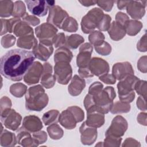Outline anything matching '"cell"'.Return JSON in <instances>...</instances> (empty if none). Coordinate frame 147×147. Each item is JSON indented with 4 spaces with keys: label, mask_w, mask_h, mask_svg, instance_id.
Listing matches in <instances>:
<instances>
[{
    "label": "cell",
    "mask_w": 147,
    "mask_h": 147,
    "mask_svg": "<svg viewBox=\"0 0 147 147\" xmlns=\"http://www.w3.org/2000/svg\"><path fill=\"white\" fill-rule=\"evenodd\" d=\"M55 28L48 23H44L36 28V33L40 40H48V38H53L56 32H47L54 29Z\"/></svg>",
    "instance_id": "9a60e30c"
},
{
    "label": "cell",
    "mask_w": 147,
    "mask_h": 147,
    "mask_svg": "<svg viewBox=\"0 0 147 147\" xmlns=\"http://www.w3.org/2000/svg\"><path fill=\"white\" fill-rule=\"evenodd\" d=\"M14 3L11 1H0V14L1 17H7L12 15Z\"/></svg>",
    "instance_id": "603a6c76"
},
{
    "label": "cell",
    "mask_w": 147,
    "mask_h": 147,
    "mask_svg": "<svg viewBox=\"0 0 147 147\" xmlns=\"http://www.w3.org/2000/svg\"><path fill=\"white\" fill-rule=\"evenodd\" d=\"M53 52L52 44L49 40H40V43L33 48V53L36 57L46 61Z\"/></svg>",
    "instance_id": "ba28073f"
},
{
    "label": "cell",
    "mask_w": 147,
    "mask_h": 147,
    "mask_svg": "<svg viewBox=\"0 0 147 147\" xmlns=\"http://www.w3.org/2000/svg\"><path fill=\"white\" fill-rule=\"evenodd\" d=\"M72 54L71 52L66 48L61 47L57 49L55 54L54 59L56 63L60 61H64L69 63L72 59Z\"/></svg>",
    "instance_id": "d6986e66"
},
{
    "label": "cell",
    "mask_w": 147,
    "mask_h": 147,
    "mask_svg": "<svg viewBox=\"0 0 147 147\" xmlns=\"http://www.w3.org/2000/svg\"><path fill=\"white\" fill-rule=\"evenodd\" d=\"M27 87L22 83H16L11 86L10 91L12 95L16 97H22L25 93Z\"/></svg>",
    "instance_id": "484cf974"
},
{
    "label": "cell",
    "mask_w": 147,
    "mask_h": 147,
    "mask_svg": "<svg viewBox=\"0 0 147 147\" xmlns=\"http://www.w3.org/2000/svg\"><path fill=\"white\" fill-rule=\"evenodd\" d=\"M26 9L25 5L23 2L21 1H16L14 3V7L13 10L12 16H14L16 18H18L24 17V15H26Z\"/></svg>",
    "instance_id": "cb8c5ba5"
},
{
    "label": "cell",
    "mask_w": 147,
    "mask_h": 147,
    "mask_svg": "<svg viewBox=\"0 0 147 147\" xmlns=\"http://www.w3.org/2000/svg\"><path fill=\"white\" fill-rule=\"evenodd\" d=\"M110 21H111V17L107 14H104L102 18L99 22L97 28L101 30H107L110 26Z\"/></svg>",
    "instance_id": "1f68e13d"
},
{
    "label": "cell",
    "mask_w": 147,
    "mask_h": 147,
    "mask_svg": "<svg viewBox=\"0 0 147 147\" xmlns=\"http://www.w3.org/2000/svg\"><path fill=\"white\" fill-rule=\"evenodd\" d=\"M22 127L31 131H37L42 127L40 119L36 116H27L23 121Z\"/></svg>",
    "instance_id": "e0dca14e"
},
{
    "label": "cell",
    "mask_w": 147,
    "mask_h": 147,
    "mask_svg": "<svg viewBox=\"0 0 147 147\" xmlns=\"http://www.w3.org/2000/svg\"><path fill=\"white\" fill-rule=\"evenodd\" d=\"M24 32H26L29 34H33V29L29 26L25 22H17L14 28L13 33L16 36L18 37H23V35L26 34Z\"/></svg>",
    "instance_id": "ffe728a7"
},
{
    "label": "cell",
    "mask_w": 147,
    "mask_h": 147,
    "mask_svg": "<svg viewBox=\"0 0 147 147\" xmlns=\"http://www.w3.org/2000/svg\"><path fill=\"white\" fill-rule=\"evenodd\" d=\"M21 121V116L14 110L7 109L1 113V122L6 127L16 130Z\"/></svg>",
    "instance_id": "5b68a950"
},
{
    "label": "cell",
    "mask_w": 147,
    "mask_h": 147,
    "mask_svg": "<svg viewBox=\"0 0 147 147\" xmlns=\"http://www.w3.org/2000/svg\"><path fill=\"white\" fill-rule=\"evenodd\" d=\"M56 78L51 73H42L41 77V84L47 88H51L53 86Z\"/></svg>",
    "instance_id": "83f0119b"
},
{
    "label": "cell",
    "mask_w": 147,
    "mask_h": 147,
    "mask_svg": "<svg viewBox=\"0 0 147 147\" xmlns=\"http://www.w3.org/2000/svg\"><path fill=\"white\" fill-rule=\"evenodd\" d=\"M87 124L90 126L100 127L104 123L103 114L99 111H94L87 113Z\"/></svg>",
    "instance_id": "ac0fdd59"
},
{
    "label": "cell",
    "mask_w": 147,
    "mask_h": 147,
    "mask_svg": "<svg viewBox=\"0 0 147 147\" xmlns=\"http://www.w3.org/2000/svg\"><path fill=\"white\" fill-rule=\"evenodd\" d=\"M59 122L61 125L67 129H72L76 126L77 120L74 115V113L68 108L63 111L59 117Z\"/></svg>",
    "instance_id": "5bb4252c"
},
{
    "label": "cell",
    "mask_w": 147,
    "mask_h": 147,
    "mask_svg": "<svg viewBox=\"0 0 147 147\" xmlns=\"http://www.w3.org/2000/svg\"><path fill=\"white\" fill-rule=\"evenodd\" d=\"M96 52L103 56L107 55L111 52V46L106 42H102L97 46H95Z\"/></svg>",
    "instance_id": "4dcf8cb0"
},
{
    "label": "cell",
    "mask_w": 147,
    "mask_h": 147,
    "mask_svg": "<svg viewBox=\"0 0 147 147\" xmlns=\"http://www.w3.org/2000/svg\"><path fill=\"white\" fill-rule=\"evenodd\" d=\"M28 10L34 16L38 17L45 16L49 8L47 1H25Z\"/></svg>",
    "instance_id": "9c48e42d"
},
{
    "label": "cell",
    "mask_w": 147,
    "mask_h": 147,
    "mask_svg": "<svg viewBox=\"0 0 147 147\" xmlns=\"http://www.w3.org/2000/svg\"><path fill=\"white\" fill-rule=\"evenodd\" d=\"M59 115V111L52 110L44 113L42 117V121L45 125L52 124L53 123L57 122V118Z\"/></svg>",
    "instance_id": "d4e9b609"
},
{
    "label": "cell",
    "mask_w": 147,
    "mask_h": 147,
    "mask_svg": "<svg viewBox=\"0 0 147 147\" xmlns=\"http://www.w3.org/2000/svg\"><path fill=\"white\" fill-rule=\"evenodd\" d=\"M103 15V11L99 8L90 10L82 20V29L84 33H89L97 27Z\"/></svg>",
    "instance_id": "277c9868"
},
{
    "label": "cell",
    "mask_w": 147,
    "mask_h": 147,
    "mask_svg": "<svg viewBox=\"0 0 147 147\" xmlns=\"http://www.w3.org/2000/svg\"><path fill=\"white\" fill-rule=\"evenodd\" d=\"M40 85L29 88L26 94V107L34 111H40L44 108L48 102V95Z\"/></svg>",
    "instance_id": "7a4b0ae2"
},
{
    "label": "cell",
    "mask_w": 147,
    "mask_h": 147,
    "mask_svg": "<svg viewBox=\"0 0 147 147\" xmlns=\"http://www.w3.org/2000/svg\"><path fill=\"white\" fill-rule=\"evenodd\" d=\"M99 79L106 84H114L115 82V78L110 74H105L99 77Z\"/></svg>",
    "instance_id": "d590c367"
},
{
    "label": "cell",
    "mask_w": 147,
    "mask_h": 147,
    "mask_svg": "<svg viewBox=\"0 0 147 147\" xmlns=\"http://www.w3.org/2000/svg\"><path fill=\"white\" fill-rule=\"evenodd\" d=\"M79 2L83 6H90L91 5H94L96 3V1H79Z\"/></svg>",
    "instance_id": "ab89813d"
},
{
    "label": "cell",
    "mask_w": 147,
    "mask_h": 147,
    "mask_svg": "<svg viewBox=\"0 0 147 147\" xmlns=\"http://www.w3.org/2000/svg\"><path fill=\"white\" fill-rule=\"evenodd\" d=\"M68 17L67 13L59 6H53L49 8V14L47 21L57 27L61 28L65 20Z\"/></svg>",
    "instance_id": "52a82bcc"
},
{
    "label": "cell",
    "mask_w": 147,
    "mask_h": 147,
    "mask_svg": "<svg viewBox=\"0 0 147 147\" xmlns=\"http://www.w3.org/2000/svg\"><path fill=\"white\" fill-rule=\"evenodd\" d=\"M142 5V1H129L126 8L127 13L133 18H141L145 13Z\"/></svg>",
    "instance_id": "4fadbf2b"
},
{
    "label": "cell",
    "mask_w": 147,
    "mask_h": 147,
    "mask_svg": "<svg viewBox=\"0 0 147 147\" xmlns=\"http://www.w3.org/2000/svg\"><path fill=\"white\" fill-rule=\"evenodd\" d=\"M130 106L129 105L125 103H122L119 102H116L114 105L112 106L110 110L112 113H127L129 111Z\"/></svg>",
    "instance_id": "f546056e"
},
{
    "label": "cell",
    "mask_w": 147,
    "mask_h": 147,
    "mask_svg": "<svg viewBox=\"0 0 147 147\" xmlns=\"http://www.w3.org/2000/svg\"><path fill=\"white\" fill-rule=\"evenodd\" d=\"M128 18V17L125 13L121 12H118L116 15V20L118 21L117 22L123 26L126 22V20H127Z\"/></svg>",
    "instance_id": "f35d334b"
},
{
    "label": "cell",
    "mask_w": 147,
    "mask_h": 147,
    "mask_svg": "<svg viewBox=\"0 0 147 147\" xmlns=\"http://www.w3.org/2000/svg\"><path fill=\"white\" fill-rule=\"evenodd\" d=\"M134 73L130 64L128 62L117 63L113 67V75L118 80H122L129 75Z\"/></svg>",
    "instance_id": "7c38bea8"
},
{
    "label": "cell",
    "mask_w": 147,
    "mask_h": 147,
    "mask_svg": "<svg viewBox=\"0 0 147 147\" xmlns=\"http://www.w3.org/2000/svg\"><path fill=\"white\" fill-rule=\"evenodd\" d=\"M109 31L116 32L110 36V37L114 40H119L122 38L125 34V29L124 26L115 21L113 22L110 29Z\"/></svg>",
    "instance_id": "44dd1931"
},
{
    "label": "cell",
    "mask_w": 147,
    "mask_h": 147,
    "mask_svg": "<svg viewBox=\"0 0 147 147\" xmlns=\"http://www.w3.org/2000/svg\"><path fill=\"white\" fill-rule=\"evenodd\" d=\"M85 87V81L78 75H75L68 86V91L72 96L79 95Z\"/></svg>",
    "instance_id": "2e32d148"
},
{
    "label": "cell",
    "mask_w": 147,
    "mask_h": 147,
    "mask_svg": "<svg viewBox=\"0 0 147 147\" xmlns=\"http://www.w3.org/2000/svg\"><path fill=\"white\" fill-rule=\"evenodd\" d=\"M84 38L80 35L73 34L67 38V42L71 48L76 49L79 44L83 42Z\"/></svg>",
    "instance_id": "f1b7e54d"
},
{
    "label": "cell",
    "mask_w": 147,
    "mask_h": 147,
    "mask_svg": "<svg viewBox=\"0 0 147 147\" xmlns=\"http://www.w3.org/2000/svg\"><path fill=\"white\" fill-rule=\"evenodd\" d=\"M24 20L26 21V23H28L33 26H35L40 23V20L37 18L28 14H26L25 17H24Z\"/></svg>",
    "instance_id": "8d00e7d4"
},
{
    "label": "cell",
    "mask_w": 147,
    "mask_h": 147,
    "mask_svg": "<svg viewBox=\"0 0 147 147\" xmlns=\"http://www.w3.org/2000/svg\"><path fill=\"white\" fill-rule=\"evenodd\" d=\"M61 28L65 31L73 32L78 29V24L76 21L72 17H68L63 23Z\"/></svg>",
    "instance_id": "4316f807"
},
{
    "label": "cell",
    "mask_w": 147,
    "mask_h": 147,
    "mask_svg": "<svg viewBox=\"0 0 147 147\" xmlns=\"http://www.w3.org/2000/svg\"><path fill=\"white\" fill-rule=\"evenodd\" d=\"M129 1H117V6L120 10H123L128 4Z\"/></svg>",
    "instance_id": "60d3db41"
},
{
    "label": "cell",
    "mask_w": 147,
    "mask_h": 147,
    "mask_svg": "<svg viewBox=\"0 0 147 147\" xmlns=\"http://www.w3.org/2000/svg\"><path fill=\"white\" fill-rule=\"evenodd\" d=\"M88 66L92 74H94L96 76L106 74L109 71L108 63L102 59L98 57L92 59Z\"/></svg>",
    "instance_id": "8fae6325"
},
{
    "label": "cell",
    "mask_w": 147,
    "mask_h": 147,
    "mask_svg": "<svg viewBox=\"0 0 147 147\" xmlns=\"http://www.w3.org/2000/svg\"><path fill=\"white\" fill-rule=\"evenodd\" d=\"M114 3V1H97L96 3L99 6H100L101 8H102L103 10H105L106 11H109L111 10L113 4Z\"/></svg>",
    "instance_id": "836d02e7"
},
{
    "label": "cell",
    "mask_w": 147,
    "mask_h": 147,
    "mask_svg": "<svg viewBox=\"0 0 147 147\" xmlns=\"http://www.w3.org/2000/svg\"><path fill=\"white\" fill-rule=\"evenodd\" d=\"M65 43V37L63 33L58 34L53 40V44L55 47L62 46Z\"/></svg>",
    "instance_id": "e575fe53"
},
{
    "label": "cell",
    "mask_w": 147,
    "mask_h": 147,
    "mask_svg": "<svg viewBox=\"0 0 147 147\" xmlns=\"http://www.w3.org/2000/svg\"><path fill=\"white\" fill-rule=\"evenodd\" d=\"M36 39L33 35H30L29 36H23L21 37L18 39L17 41V46L18 47L26 48V49H31L33 48L37 44V40L33 41V40Z\"/></svg>",
    "instance_id": "7402d4cb"
},
{
    "label": "cell",
    "mask_w": 147,
    "mask_h": 147,
    "mask_svg": "<svg viewBox=\"0 0 147 147\" xmlns=\"http://www.w3.org/2000/svg\"><path fill=\"white\" fill-rule=\"evenodd\" d=\"M55 76L59 83L67 84L71 78L72 69L67 62L60 61L55 66Z\"/></svg>",
    "instance_id": "8992f818"
},
{
    "label": "cell",
    "mask_w": 147,
    "mask_h": 147,
    "mask_svg": "<svg viewBox=\"0 0 147 147\" xmlns=\"http://www.w3.org/2000/svg\"><path fill=\"white\" fill-rule=\"evenodd\" d=\"M16 40L15 37L12 35H6L2 38L1 44L3 48H9L14 44Z\"/></svg>",
    "instance_id": "d6a6232c"
},
{
    "label": "cell",
    "mask_w": 147,
    "mask_h": 147,
    "mask_svg": "<svg viewBox=\"0 0 147 147\" xmlns=\"http://www.w3.org/2000/svg\"><path fill=\"white\" fill-rule=\"evenodd\" d=\"M42 70L41 64L38 61L34 62L25 75L24 81L29 85L38 83L42 74Z\"/></svg>",
    "instance_id": "30bf717a"
},
{
    "label": "cell",
    "mask_w": 147,
    "mask_h": 147,
    "mask_svg": "<svg viewBox=\"0 0 147 147\" xmlns=\"http://www.w3.org/2000/svg\"><path fill=\"white\" fill-rule=\"evenodd\" d=\"M139 79L133 75H129L121 80L117 85L119 98L122 102H131L134 98V92L133 91L136 84Z\"/></svg>",
    "instance_id": "3957f363"
},
{
    "label": "cell",
    "mask_w": 147,
    "mask_h": 147,
    "mask_svg": "<svg viewBox=\"0 0 147 147\" xmlns=\"http://www.w3.org/2000/svg\"><path fill=\"white\" fill-rule=\"evenodd\" d=\"M87 67L79 68L78 72L82 78H90L93 76V74L90 70L89 68Z\"/></svg>",
    "instance_id": "74e56055"
},
{
    "label": "cell",
    "mask_w": 147,
    "mask_h": 147,
    "mask_svg": "<svg viewBox=\"0 0 147 147\" xmlns=\"http://www.w3.org/2000/svg\"><path fill=\"white\" fill-rule=\"evenodd\" d=\"M34 59L33 52L21 49L10 50L1 58V74L12 81H21L33 65Z\"/></svg>",
    "instance_id": "6da1fadb"
}]
</instances>
